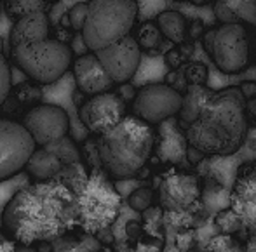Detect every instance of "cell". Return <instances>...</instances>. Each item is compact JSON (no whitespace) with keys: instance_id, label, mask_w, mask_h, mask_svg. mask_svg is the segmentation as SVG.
<instances>
[{"instance_id":"7402d4cb","label":"cell","mask_w":256,"mask_h":252,"mask_svg":"<svg viewBox=\"0 0 256 252\" xmlns=\"http://www.w3.org/2000/svg\"><path fill=\"white\" fill-rule=\"evenodd\" d=\"M216 225L220 226L222 233H226V235H232L237 230L242 228V223H240L239 216H237L232 209H223V211H220L218 216H216Z\"/></svg>"},{"instance_id":"7c38bea8","label":"cell","mask_w":256,"mask_h":252,"mask_svg":"<svg viewBox=\"0 0 256 252\" xmlns=\"http://www.w3.org/2000/svg\"><path fill=\"white\" fill-rule=\"evenodd\" d=\"M94 54L102 61L114 84H126L132 80L142 63V47L131 35L108 47L96 50Z\"/></svg>"},{"instance_id":"7a4b0ae2","label":"cell","mask_w":256,"mask_h":252,"mask_svg":"<svg viewBox=\"0 0 256 252\" xmlns=\"http://www.w3.org/2000/svg\"><path fill=\"white\" fill-rule=\"evenodd\" d=\"M2 225L21 246L54 242L78 225L74 192L60 178L23 186L7 202Z\"/></svg>"},{"instance_id":"836d02e7","label":"cell","mask_w":256,"mask_h":252,"mask_svg":"<svg viewBox=\"0 0 256 252\" xmlns=\"http://www.w3.org/2000/svg\"><path fill=\"white\" fill-rule=\"evenodd\" d=\"M98 252H112V251L110 249H100Z\"/></svg>"},{"instance_id":"e0dca14e","label":"cell","mask_w":256,"mask_h":252,"mask_svg":"<svg viewBox=\"0 0 256 252\" xmlns=\"http://www.w3.org/2000/svg\"><path fill=\"white\" fill-rule=\"evenodd\" d=\"M49 35V17L46 12H32L16 19L10 30V47L46 40Z\"/></svg>"},{"instance_id":"603a6c76","label":"cell","mask_w":256,"mask_h":252,"mask_svg":"<svg viewBox=\"0 0 256 252\" xmlns=\"http://www.w3.org/2000/svg\"><path fill=\"white\" fill-rule=\"evenodd\" d=\"M209 252H244V247L232 235L222 233V235L211 239V242H209Z\"/></svg>"},{"instance_id":"8fae6325","label":"cell","mask_w":256,"mask_h":252,"mask_svg":"<svg viewBox=\"0 0 256 252\" xmlns=\"http://www.w3.org/2000/svg\"><path fill=\"white\" fill-rule=\"evenodd\" d=\"M126 117V103L114 92H102L88 98L78 108L80 122L92 134H104Z\"/></svg>"},{"instance_id":"44dd1931","label":"cell","mask_w":256,"mask_h":252,"mask_svg":"<svg viewBox=\"0 0 256 252\" xmlns=\"http://www.w3.org/2000/svg\"><path fill=\"white\" fill-rule=\"evenodd\" d=\"M7 9L18 19L32 12H46V0H9Z\"/></svg>"},{"instance_id":"484cf974","label":"cell","mask_w":256,"mask_h":252,"mask_svg":"<svg viewBox=\"0 0 256 252\" xmlns=\"http://www.w3.org/2000/svg\"><path fill=\"white\" fill-rule=\"evenodd\" d=\"M10 78H12L10 77V68L7 64L4 54L0 52V104L6 101L7 94L10 91Z\"/></svg>"},{"instance_id":"1f68e13d","label":"cell","mask_w":256,"mask_h":252,"mask_svg":"<svg viewBox=\"0 0 256 252\" xmlns=\"http://www.w3.org/2000/svg\"><path fill=\"white\" fill-rule=\"evenodd\" d=\"M192 2H196V3H206V2H209V0H192Z\"/></svg>"},{"instance_id":"4fadbf2b","label":"cell","mask_w":256,"mask_h":252,"mask_svg":"<svg viewBox=\"0 0 256 252\" xmlns=\"http://www.w3.org/2000/svg\"><path fill=\"white\" fill-rule=\"evenodd\" d=\"M230 209L239 216L244 228L256 233V160L239 167L230 192Z\"/></svg>"},{"instance_id":"f1b7e54d","label":"cell","mask_w":256,"mask_h":252,"mask_svg":"<svg viewBox=\"0 0 256 252\" xmlns=\"http://www.w3.org/2000/svg\"><path fill=\"white\" fill-rule=\"evenodd\" d=\"M239 89H240V92H242L244 98H246V101H248V98H251V96H256V84L254 82H246V84H242Z\"/></svg>"},{"instance_id":"83f0119b","label":"cell","mask_w":256,"mask_h":252,"mask_svg":"<svg viewBox=\"0 0 256 252\" xmlns=\"http://www.w3.org/2000/svg\"><path fill=\"white\" fill-rule=\"evenodd\" d=\"M0 252H18V244L0 232Z\"/></svg>"},{"instance_id":"8992f818","label":"cell","mask_w":256,"mask_h":252,"mask_svg":"<svg viewBox=\"0 0 256 252\" xmlns=\"http://www.w3.org/2000/svg\"><path fill=\"white\" fill-rule=\"evenodd\" d=\"M12 59L21 71L38 84H54L72 66L74 52L64 42L46 38L12 47Z\"/></svg>"},{"instance_id":"2e32d148","label":"cell","mask_w":256,"mask_h":252,"mask_svg":"<svg viewBox=\"0 0 256 252\" xmlns=\"http://www.w3.org/2000/svg\"><path fill=\"white\" fill-rule=\"evenodd\" d=\"M74 77L77 87L89 96L108 92L114 85V80L108 77L106 70L94 52L82 54L74 61Z\"/></svg>"},{"instance_id":"277c9868","label":"cell","mask_w":256,"mask_h":252,"mask_svg":"<svg viewBox=\"0 0 256 252\" xmlns=\"http://www.w3.org/2000/svg\"><path fill=\"white\" fill-rule=\"evenodd\" d=\"M75 197L78 226L88 233H100L114 225L120 212V195L104 171H78L63 179Z\"/></svg>"},{"instance_id":"9a60e30c","label":"cell","mask_w":256,"mask_h":252,"mask_svg":"<svg viewBox=\"0 0 256 252\" xmlns=\"http://www.w3.org/2000/svg\"><path fill=\"white\" fill-rule=\"evenodd\" d=\"M78 160V153L75 148H68L66 151H60L56 143L42 148H35L32 157L26 162V172L37 181H48V179L60 178L63 167L66 164H74Z\"/></svg>"},{"instance_id":"ffe728a7","label":"cell","mask_w":256,"mask_h":252,"mask_svg":"<svg viewBox=\"0 0 256 252\" xmlns=\"http://www.w3.org/2000/svg\"><path fill=\"white\" fill-rule=\"evenodd\" d=\"M160 38H162V33L157 24H155L154 21H146V23H143L142 28H140L136 42H138L142 49L152 50L160 44Z\"/></svg>"},{"instance_id":"ba28073f","label":"cell","mask_w":256,"mask_h":252,"mask_svg":"<svg viewBox=\"0 0 256 252\" xmlns=\"http://www.w3.org/2000/svg\"><path fill=\"white\" fill-rule=\"evenodd\" d=\"M183 94L169 84L143 85L132 101V113L143 122L154 125L180 113Z\"/></svg>"},{"instance_id":"4316f807","label":"cell","mask_w":256,"mask_h":252,"mask_svg":"<svg viewBox=\"0 0 256 252\" xmlns=\"http://www.w3.org/2000/svg\"><path fill=\"white\" fill-rule=\"evenodd\" d=\"M52 252H91L88 249L84 242H77V240H68V239H58L54 240Z\"/></svg>"},{"instance_id":"30bf717a","label":"cell","mask_w":256,"mask_h":252,"mask_svg":"<svg viewBox=\"0 0 256 252\" xmlns=\"http://www.w3.org/2000/svg\"><path fill=\"white\" fill-rule=\"evenodd\" d=\"M23 127L37 146H49L68 136L70 117L56 104H38L24 115Z\"/></svg>"},{"instance_id":"d4e9b609","label":"cell","mask_w":256,"mask_h":252,"mask_svg":"<svg viewBox=\"0 0 256 252\" xmlns=\"http://www.w3.org/2000/svg\"><path fill=\"white\" fill-rule=\"evenodd\" d=\"M86 17H88V3L86 2H77L70 7L68 10V21H70V26L74 30L82 31L86 23Z\"/></svg>"},{"instance_id":"5b68a950","label":"cell","mask_w":256,"mask_h":252,"mask_svg":"<svg viewBox=\"0 0 256 252\" xmlns=\"http://www.w3.org/2000/svg\"><path fill=\"white\" fill-rule=\"evenodd\" d=\"M136 17L138 3L134 0H91L80 31L82 40L92 52L104 49L129 37Z\"/></svg>"},{"instance_id":"4dcf8cb0","label":"cell","mask_w":256,"mask_h":252,"mask_svg":"<svg viewBox=\"0 0 256 252\" xmlns=\"http://www.w3.org/2000/svg\"><path fill=\"white\" fill-rule=\"evenodd\" d=\"M18 252H37L32 246H21V244H18Z\"/></svg>"},{"instance_id":"d6a6232c","label":"cell","mask_w":256,"mask_h":252,"mask_svg":"<svg viewBox=\"0 0 256 252\" xmlns=\"http://www.w3.org/2000/svg\"><path fill=\"white\" fill-rule=\"evenodd\" d=\"M4 50V42H2V38H0V52Z\"/></svg>"},{"instance_id":"6da1fadb","label":"cell","mask_w":256,"mask_h":252,"mask_svg":"<svg viewBox=\"0 0 256 252\" xmlns=\"http://www.w3.org/2000/svg\"><path fill=\"white\" fill-rule=\"evenodd\" d=\"M246 104L239 87L211 91L202 84H190L178 113L190 148L216 157L236 153L248 138Z\"/></svg>"},{"instance_id":"9c48e42d","label":"cell","mask_w":256,"mask_h":252,"mask_svg":"<svg viewBox=\"0 0 256 252\" xmlns=\"http://www.w3.org/2000/svg\"><path fill=\"white\" fill-rule=\"evenodd\" d=\"M35 148L37 145L23 124L0 118V181L12 178L26 167Z\"/></svg>"},{"instance_id":"ac0fdd59","label":"cell","mask_w":256,"mask_h":252,"mask_svg":"<svg viewBox=\"0 0 256 252\" xmlns=\"http://www.w3.org/2000/svg\"><path fill=\"white\" fill-rule=\"evenodd\" d=\"M214 16L222 24H256V0H214Z\"/></svg>"},{"instance_id":"d6986e66","label":"cell","mask_w":256,"mask_h":252,"mask_svg":"<svg viewBox=\"0 0 256 252\" xmlns=\"http://www.w3.org/2000/svg\"><path fill=\"white\" fill-rule=\"evenodd\" d=\"M160 33L172 44H182L186 35V21L185 16L178 10H162L155 19Z\"/></svg>"},{"instance_id":"e575fe53","label":"cell","mask_w":256,"mask_h":252,"mask_svg":"<svg viewBox=\"0 0 256 252\" xmlns=\"http://www.w3.org/2000/svg\"><path fill=\"white\" fill-rule=\"evenodd\" d=\"M52 2H56V0H52Z\"/></svg>"},{"instance_id":"f546056e","label":"cell","mask_w":256,"mask_h":252,"mask_svg":"<svg viewBox=\"0 0 256 252\" xmlns=\"http://www.w3.org/2000/svg\"><path fill=\"white\" fill-rule=\"evenodd\" d=\"M246 111H248V118H251L256 125V98L246 104Z\"/></svg>"},{"instance_id":"cb8c5ba5","label":"cell","mask_w":256,"mask_h":252,"mask_svg":"<svg viewBox=\"0 0 256 252\" xmlns=\"http://www.w3.org/2000/svg\"><path fill=\"white\" fill-rule=\"evenodd\" d=\"M154 200V192L150 188H138L129 195V205L138 212H145L150 209Z\"/></svg>"},{"instance_id":"3957f363","label":"cell","mask_w":256,"mask_h":252,"mask_svg":"<svg viewBox=\"0 0 256 252\" xmlns=\"http://www.w3.org/2000/svg\"><path fill=\"white\" fill-rule=\"evenodd\" d=\"M155 145V131L134 115H126L115 127L102 134L98 157L103 171L115 179L134 176L148 162Z\"/></svg>"},{"instance_id":"5bb4252c","label":"cell","mask_w":256,"mask_h":252,"mask_svg":"<svg viewBox=\"0 0 256 252\" xmlns=\"http://www.w3.org/2000/svg\"><path fill=\"white\" fill-rule=\"evenodd\" d=\"M200 199L199 178L186 172H171L160 183L158 200L169 212H183Z\"/></svg>"},{"instance_id":"52a82bcc","label":"cell","mask_w":256,"mask_h":252,"mask_svg":"<svg viewBox=\"0 0 256 252\" xmlns=\"http://www.w3.org/2000/svg\"><path fill=\"white\" fill-rule=\"evenodd\" d=\"M206 49L223 73H239L250 61V42L240 23L220 24L206 35Z\"/></svg>"}]
</instances>
